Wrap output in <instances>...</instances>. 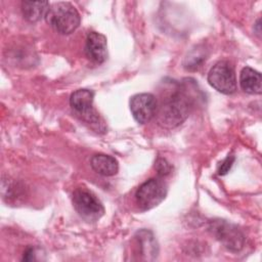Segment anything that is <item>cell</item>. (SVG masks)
Listing matches in <instances>:
<instances>
[{"label": "cell", "mask_w": 262, "mask_h": 262, "mask_svg": "<svg viewBox=\"0 0 262 262\" xmlns=\"http://www.w3.org/2000/svg\"><path fill=\"white\" fill-rule=\"evenodd\" d=\"M85 54L95 63H102L107 57L106 37L98 32H90L86 37Z\"/></svg>", "instance_id": "9"}, {"label": "cell", "mask_w": 262, "mask_h": 262, "mask_svg": "<svg viewBox=\"0 0 262 262\" xmlns=\"http://www.w3.org/2000/svg\"><path fill=\"white\" fill-rule=\"evenodd\" d=\"M129 106L134 120L145 124L156 116L158 101L151 93H138L130 98Z\"/></svg>", "instance_id": "8"}, {"label": "cell", "mask_w": 262, "mask_h": 262, "mask_svg": "<svg viewBox=\"0 0 262 262\" xmlns=\"http://www.w3.org/2000/svg\"><path fill=\"white\" fill-rule=\"evenodd\" d=\"M73 206L84 220L95 222L104 214V208L98 198L90 190L80 187L73 192Z\"/></svg>", "instance_id": "4"}, {"label": "cell", "mask_w": 262, "mask_h": 262, "mask_svg": "<svg viewBox=\"0 0 262 262\" xmlns=\"http://www.w3.org/2000/svg\"><path fill=\"white\" fill-rule=\"evenodd\" d=\"M45 20L57 33L69 35L79 27L81 17L78 10L70 2H55L50 4Z\"/></svg>", "instance_id": "2"}, {"label": "cell", "mask_w": 262, "mask_h": 262, "mask_svg": "<svg viewBox=\"0 0 262 262\" xmlns=\"http://www.w3.org/2000/svg\"><path fill=\"white\" fill-rule=\"evenodd\" d=\"M35 249L34 248H28L26 250V252L24 253V257H23V260H26V261H32V260H35Z\"/></svg>", "instance_id": "17"}, {"label": "cell", "mask_w": 262, "mask_h": 262, "mask_svg": "<svg viewBox=\"0 0 262 262\" xmlns=\"http://www.w3.org/2000/svg\"><path fill=\"white\" fill-rule=\"evenodd\" d=\"M234 160H235L234 156L228 155V156L220 163V165H219V167H218V169H217L218 174H219V175H225V174H227V173L229 172V170L231 169V167H232V165H233V163H234Z\"/></svg>", "instance_id": "16"}, {"label": "cell", "mask_w": 262, "mask_h": 262, "mask_svg": "<svg viewBox=\"0 0 262 262\" xmlns=\"http://www.w3.org/2000/svg\"><path fill=\"white\" fill-rule=\"evenodd\" d=\"M90 165L97 174L102 176H114L119 170L117 160L104 154L93 155L90 160Z\"/></svg>", "instance_id": "11"}, {"label": "cell", "mask_w": 262, "mask_h": 262, "mask_svg": "<svg viewBox=\"0 0 262 262\" xmlns=\"http://www.w3.org/2000/svg\"><path fill=\"white\" fill-rule=\"evenodd\" d=\"M209 231L215 238L231 252H238L245 245V235L243 231L234 224L223 220L214 219L209 222Z\"/></svg>", "instance_id": "3"}, {"label": "cell", "mask_w": 262, "mask_h": 262, "mask_svg": "<svg viewBox=\"0 0 262 262\" xmlns=\"http://www.w3.org/2000/svg\"><path fill=\"white\" fill-rule=\"evenodd\" d=\"M239 85L249 94H260L262 91L261 74L250 67H245L239 75Z\"/></svg>", "instance_id": "10"}, {"label": "cell", "mask_w": 262, "mask_h": 262, "mask_svg": "<svg viewBox=\"0 0 262 262\" xmlns=\"http://www.w3.org/2000/svg\"><path fill=\"white\" fill-rule=\"evenodd\" d=\"M209 84L218 92L232 94L236 90V76L233 66L227 60L216 62L208 73Z\"/></svg>", "instance_id": "6"}, {"label": "cell", "mask_w": 262, "mask_h": 262, "mask_svg": "<svg viewBox=\"0 0 262 262\" xmlns=\"http://www.w3.org/2000/svg\"><path fill=\"white\" fill-rule=\"evenodd\" d=\"M155 168H156L157 174H158L160 177L167 176L168 174H170V172H171V170H172L171 165H170L169 162H168L166 159H164V158H158V159H157L156 164H155Z\"/></svg>", "instance_id": "15"}, {"label": "cell", "mask_w": 262, "mask_h": 262, "mask_svg": "<svg viewBox=\"0 0 262 262\" xmlns=\"http://www.w3.org/2000/svg\"><path fill=\"white\" fill-rule=\"evenodd\" d=\"M50 4L48 1H23L21 2V13L24 18L30 23L39 21L45 17Z\"/></svg>", "instance_id": "12"}, {"label": "cell", "mask_w": 262, "mask_h": 262, "mask_svg": "<svg viewBox=\"0 0 262 262\" xmlns=\"http://www.w3.org/2000/svg\"><path fill=\"white\" fill-rule=\"evenodd\" d=\"M206 60V55L204 53H201V51L198 50H193L191 51L184 60V68L188 71H195L198 70L200 67H202L201 64L203 63V61Z\"/></svg>", "instance_id": "14"}, {"label": "cell", "mask_w": 262, "mask_h": 262, "mask_svg": "<svg viewBox=\"0 0 262 262\" xmlns=\"http://www.w3.org/2000/svg\"><path fill=\"white\" fill-rule=\"evenodd\" d=\"M193 107V100L185 88L178 87L158 105L156 120L159 126L173 129L182 124Z\"/></svg>", "instance_id": "1"}, {"label": "cell", "mask_w": 262, "mask_h": 262, "mask_svg": "<svg viewBox=\"0 0 262 262\" xmlns=\"http://www.w3.org/2000/svg\"><path fill=\"white\" fill-rule=\"evenodd\" d=\"M136 238L138 239L141 254L145 256V259L154 260L158 255V245L151 231L141 229L137 231Z\"/></svg>", "instance_id": "13"}, {"label": "cell", "mask_w": 262, "mask_h": 262, "mask_svg": "<svg viewBox=\"0 0 262 262\" xmlns=\"http://www.w3.org/2000/svg\"><path fill=\"white\" fill-rule=\"evenodd\" d=\"M94 93L88 89H78L71 94L70 105L73 111L79 115L87 123L97 126L102 124L99 122V116L92 107Z\"/></svg>", "instance_id": "7"}, {"label": "cell", "mask_w": 262, "mask_h": 262, "mask_svg": "<svg viewBox=\"0 0 262 262\" xmlns=\"http://www.w3.org/2000/svg\"><path fill=\"white\" fill-rule=\"evenodd\" d=\"M167 184L160 178H150L143 182L135 192V200L141 211H148L160 205L167 195Z\"/></svg>", "instance_id": "5"}]
</instances>
